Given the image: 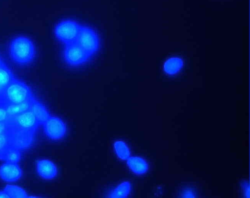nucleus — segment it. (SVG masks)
Listing matches in <instances>:
<instances>
[{
  "label": "nucleus",
  "instance_id": "9b49d317",
  "mask_svg": "<svg viewBox=\"0 0 250 198\" xmlns=\"http://www.w3.org/2000/svg\"><path fill=\"white\" fill-rule=\"evenodd\" d=\"M126 160L130 171L137 176H143L148 170V162L143 157L130 156Z\"/></svg>",
  "mask_w": 250,
  "mask_h": 198
},
{
  "label": "nucleus",
  "instance_id": "20e7f679",
  "mask_svg": "<svg viewBox=\"0 0 250 198\" xmlns=\"http://www.w3.org/2000/svg\"><path fill=\"white\" fill-rule=\"evenodd\" d=\"M76 42L91 57L97 54L101 48V38L95 28L81 24Z\"/></svg>",
  "mask_w": 250,
  "mask_h": 198
},
{
  "label": "nucleus",
  "instance_id": "f03ea898",
  "mask_svg": "<svg viewBox=\"0 0 250 198\" xmlns=\"http://www.w3.org/2000/svg\"><path fill=\"white\" fill-rule=\"evenodd\" d=\"M35 98L31 88L24 81L15 77L4 90L0 103L18 104Z\"/></svg>",
  "mask_w": 250,
  "mask_h": 198
},
{
  "label": "nucleus",
  "instance_id": "39448f33",
  "mask_svg": "<svg viewBox=\"0 0 250 198\" xmlns=\"http://www.w3.org/2000/svg\"><path fill=\"white\" fill-rule=\"evenodd\" d=\"M91 57L75 41L65 44L62 51L63 61L71 67L84 66Z\"/></svg>",
  "mask_w": 250,
  "mask_h": 198
},
{
  "label": "nucleus",
  "instance_id": "423d86ee",
  "mask_svg": "<svg viewBox=\"0 0 250 198\" xmlns=\"http://www.w3.org/2000/svg\"><path fill=\"white\" fill-rule=\"evenodd\" d=\"M81 24L77 21L65 19L56 23L53 33L55 38L60 42L67 44L75 41Z\"/></svg>",
  "mask_w": 250,
  "mask_h": 198
},
{
  "label": "nucleus",
  "instance_id": "4468645a",
  "mask_svg": "<svg viewBox=\"0 0 250 198\" xmlns=\"http://www.w3.org/2000/svg\"><path fill=\"white\" fill-rule=\"evenodd\" d=\"M183 66V61L179 57H171L167 59L163 66L166 74L173 75L180 72Z\"/></svg>",
  "mask_w": 250,
  "mask_h": 198
},
{
  "label": "nucleus",
  "instance_id": "5701e85b",
  "mask_svg": "<svg viewBox=\"0 0 250 198\" xmlns=\"http://www.w3.org/2000/svg\"><path fill=\"white\" fill-rule=\"evenodd\" d=\"M7 118L6 110L3 105L0 103V122L6 121Z\"/></svg>",
  "mask_w": 250,
  "mask_h": 198
},
{
  "label": "nucleus",
  "instance_id": "a211bd4d",
  "mask_svg": "<svg viewBox=\"0 0 250 198\" xmlns=\"http://www.w3.org/2000/svg\"><path fill=\"white\" fill-rule=\"evenodd\" d=\"M10 198H27L29 196L26 191L14 185H7L3 190Z\"/></svg>",
  "mask_w": 250,
  "mask_h": 198
},
{
  "label": "nucleus",
  "instance_id": "2eb2a0df",
  "mask_svg": "<svg viewBox=\"0 0 250 198\" xmlns=\"http://www.w3.org/2000/svg\"><path fill=\"white\" fill-rule=\"evenodd\" d=\"M35 99L18 104L0 103L5 107L9 118L30 110Z\"/></svg>",
  "mask_w": 250,
  "mask_h": 198
},
{
  "label": "nucleus",
  "instance_id": "f257e3e1",
  "mask_svg": "<svg viewBox=\"0 0 250 198\" xmlns=\"http://www.w3.org/2000/svg\"><path fill=\"white\" fill-rule=\"evenodd\" d=\"M8 54L14 63L21 66H28L34 61L36 57L35 43L28 37L16 36L9 43Z\"/></svg>",
  "mask_w": 250,
  "mask_h": 198
},
{
  "label": "nucleus",
  "instance_id": "0eeeda50",
  "mask_svg": "<svg viewBox=\"0 0 250 198\" xmlns=\"http://www.w3.org/2000/svg\"><path fill=\"white\" fill-rule=\"evenodd\" d=\"M42 126L44 134L51 140H61L66 135L65 123L58 117L51 115Z\"/></svg>",
  "mask_w": 250,
  "mask_h": 198
},
{
  "label": "nucleus",
  "instance_id": "9d476101",
  "mask_svg": "<svg viewBox=\"0 0 250 198\" xmlns=\"http://www.w3.org/2000/svg\"><path fill=\"white\" fill-rule=\"evenodd\" d=\"M22 175V170L17 163L5 162L0 166V178L4 181H17Z\"/></svg>",
  "mask_w": 250,
  "mask_h": 198
},
{
  "label": "nucleus",
  "instance_id": "f8f14e48",
  "mask_svg": "<svg viewBox=\"0 0 250 198\" xmlns=\"http://www.w3.org/2000/svg\"><path fill=\"white\" fill-rule=\"evenodd\" d=\"M30 110L32 111L40 126L42 125L51 116L45 106L36 98L32 103Z\"/></svg>",
  "mask_w": 250,
  "mask_h": 198
},
{
  "label": "nucleus",
  "instance_id": "dca6fc26",
  "mask_svg": "<svg viewBox=\"0 0 250 198\" xmlns=\"http://www.w3.org/2000/svg\"><path fill=\"white\" fill-rule=\"evenodd\" d=\"M131 185L129 181L123 182L110 190L106 197L112 198H125L128 197L131 193Z\"/></svg>",
  "mask_w": 250,
  "mask_h": 198
},
{
  "label": "nucleus",
  "instance_id": "b1692460",
  "mask_svg": "<svg viewBox=\"0 0 250 198\" xmlns=\"http://www.w3.org/2000/svg\"><path fill=\"white\" fill-rule=\"evenodd\" d=\"M10 198L9 196L3 190L0 191V198Z\"/></svg>",
  "mask_w": 250,
  "mask_h": 198
},
{
  "label": "nucleus",
  "instance_id": "1a4fd4ad",
  "mask_svg": "<svg viewBox=\"0 0 250 198\" xmlns=\"http://www.w3.org/2000/svg\"><path fill=\"white\" fill-rule=\"evenodd\" d=\"M36 170L38 176L44 180H52L58 175L56 165L47 159H38L36 162Z\"/></svg>",
  "mask_w": 250,
  "mask_h": 198
},
{
  "label": "nucleus",
  "instance_id": "412c9836",
  "mask_svg": "<svg viewBox=\"0 0 250 198\" xmlns=\"http://www.w3.org/2000/svg\"><path fill=\"white\" fill-rule=\"evenodd\" d=\"M8 146V144L6 129L4 131L0 132V153Z\"/></svg>",
  "mask_w": 250,
  "mask_h": 198
},
{
  "label": "nucleus",
  "instance_id": "aec40b11",
  "mask_svg": "<svg viewBox=\"0 0 250 198\" xmlns=\"http://www.w3.org/2000/svg\"><path fill=\"white\" fill-rule=\"evenodd\" d=\"M178 197L180 198H195L196 197V191L192 187H184L178 192Z\"/></svg>",
  "mask_w": 250,
  "mask_h": 198
},
{
  "label": "nucleus",
  "instance_id": "6e6552de",
  "mask_svg": "<svg viewBox=\"0 0 250 198\" xmlns=\"http://www.w3.org/2000/svg\"><path fill=\"white\" fill-rule=\"evenodd\" d=\"M6 121L22 129L35 132L40 126L30 110L22 113L9 117Z\"/></svg>",
  "mask_w": 250,
  "mask_h": 198
},
{
  "label": "nucleus",
  "instance_id": "4be33fe9",
  "mask_svg": "<svg viewBox=\"0 0 250 198\" xmlns=\"http://www.w3.org/2000/svg\"><path fill=\"white\" fill-rule=\"evenodd\" d=\"M241 190L243 197L250 198V184L249 181H243L241 184Z\"/></svg>",
  "mask_w": 250,
  "mask_h": 198
},
{
  "label": "nucleus",
  "instance_id": "ddd939ff",
  "mask_svg": "<svg viewBox=\"0 0 250 198\" xmlns=\"http://www.w3.org/2000/svg\"><path fill=\"white\" fill-rule=\"evenodd\" d=\"M15 77L12 70L1 59L0 60V98L6 87Z\"/></svg>",
  "mask_w": 250,
  "mask_h": 198
},
{
  "label": "nucleus",
  "instance_id": "7ed1b4c3",
  "mask_svg": "<svg viewBox=\"0 0 250 198\" xmlns=\"http://www.w3.org/2000/svg\"><path fill=\"white\" fill-rule=\"evenodd\" d=\"M6 122L8 146L15 147L21 152L30 148L34 142L36 132L22 129L6 120Z\"/></svg>",
  "mask_w": 250,
  "mask_h": 198
},
{
  "label": "nucleus",
  "instance_id": "6ab92c4d",
  "mask_svg": "<svg viewBox=\"0 0 250 198\" xmlns=\"http://www.w3.org/2000/svg\"><path fill=\"white\" fill-rule=\"evenodd\" d=\"M114 150L117 156L121 160H126L130 156V150L124 141H116L114 144Z\"/></svg>",
  "mask_w": 250,
  "mask_h": 198
},
{
  "label": "nucleus",
  "instance_id": "393cba45",
  "mask_svg": "<svg viewBox=\"0 0 250 198\" xmlns=\"http://www.w3.org/2000/svg\"><path fill=\"white\" fill-rule=\"evenodd\" d=\"M1 59V58H0V60Z\"/></svg>",
  "mask_w": 250,
  "mask_h": 198
},
{
  "label": "nucleus",
  "instance_id": "f3484780",
  "mask_svg": "<svg viewBox=\"0 0 250 198\" xmlns=\"http://www.w3.org/2000/svg\"><path fill=\"white\" fill-rule=\"evenodd\" d=\"M21 158V151L12 146H8L0 153V160L7 163L18 164Z\"/></svg>",
  "mask_w": 250,
  "mask_h": 198
}]
</instances>
